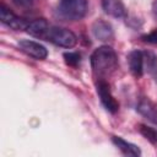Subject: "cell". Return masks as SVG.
I'll list each match as a JSON object with an SVG mask.
<instances>
[{
  "label": "cell",
  "mask_w": 157,
  "mask_h": 157,
  "mask_svg": "<svg viewBox=\"0 0 157 157\" xmlns=\"http://www.w3.org/2000/svg\"><path fill=\"white\" fill-rule=\"evenodd\" d=\"M142 40L146 43H152V44H157V28L153 29L152 32H150L148 34L142 36Z\"/></svg>",
  "instance_id": "17"
},
{
  "label": "cell",
  "mask_w": 157,
  "mask_h": 157,
  "mask_svg": "<svg viewBox=\"0 0 157 157\" xmlns=\"http://www.w3.org/2000/svg\"><path fill=\"white\" fill-rule=\"evenodd\" d=\"M92 33L98 40H102V42L112 40L114 37V32H113L110 23H108L107 21H103V20H97L93 22Z\"/></svg>",
  "instance_id": "7"
},
{
  "label": "cell",
  "mask_w": 157,
  "mask_h": 157,
  "mask_svg": "<svg viewBox=\"0 0 157 157\" xmlns=\"http://www.w3.org/2000/svg\"><path fill=\"white\" fill-rule=\"evenodd\" d=\"M144 64L146 65V69L151 75L157 76V56L153 53L151 52L144 53Z\"/></svg>",
  "instance_id": "13"
},
{
  "label": "cell",
  "mask_w": 157,
  "mask_h": 157,
  "mask_svg": "<svg viewBox=\"0 0 157 157\" xmlns=\"http://www.w3.org/2000/svg\"><path fill=\"white\" fill-rule=\"evenodd\" d=\"M139 131L140 134L147 139L152 144H157V130L153 129V128H150V126H146V125H140L139 126Z\"/></svg>",
  "instance_id": "14"
},
{
  "label": "cell",
  "mask_w": 157,
  "mask_h": 157,
  "mask_svg": "<svg viewBox=\"0 0 157 157\" xmlns=\"http://www.w3.org/2000/svg\"><path fill=\"white\" fill-rule=\"evenodd\" d=\"M91 66L93 74L99 78L112 75L118 67V56L114 49L108 45L97 48L91 55Z\"/></svg>",
  "instance_id": "1"
},
{
  "label": "cell",
  "mask_w": 157,
  "mask_h": 157,
  "mask_svg": "<svg viewBox=\"0 0 157 157\" xmlns=\"http://www.w3.org/2000/svg\"><path fill=\"white\" fill-rule=\"evenodd\" d=\"M112 141H113V144H114L124 155H126V156L137 157V156L141 155V150H140L136 145H134V144H131V142H128V141H125L124 139H121V137H119V136H113V137H112Z\"/></svg>",
  "instance_id": "10"
},
{
  "label": "cell",
  "mask_w": 157,
  "mask_h": 157,
  "mask_svg": "<svg viewBox=\"0 0 157 157\" xmlns=\"http://www.w3.org/2000/svg\"><path fill=\"white\" fill-rule=\"evenodd\" d=\"M18 48L27 54L28 56L37 59V60H44L48 56V50L44 45L34 42V40H29V39H22L18 42Z\"/></svg>",
  "instance_id": "6"
},
{
  "label": "cell",
  "mask_w": 157,
  "mask_h": 157,
  "mask_svg": "<svg viewBox=\"0 0 157 157\" xmlns=\"http://www.w3.org/2000/svg\"><path fill=\"white\" fill-rule=\"evenodd\" d=\"M137 110L145 118H147L152 123H156L157 124V108H156V105L150 99H147V98L142 99L137 104Z\"/></svg>",
  "instance_id": "12"
},
{
  "label": "cell",
  "mask_w": 157,
  "mask_h": 157,
  "mask_svg": "<svg viewBox=\"0 0 157 157\" xmlns=\"http://www.w3.org/2000/svg\"><path fill=\"white\" fill-rule=\"evenodd\" d=\"M0 20L4 25L9 26L10 28L15 29V31H22V29H27L29 22H27L26 20L16 16L4 2L0 6Z\"/></svg>",
  "instance_id": "5"
},
{
  "label": "cell",
  "mask_w": 157,
  "mask_h": 157,
  "mask_svg": "<svg viewBox=\"0 0 157 157\" xmlns=\"http://www.w3.org/2000/svg\"><path fill=\"white\" fill-rule=\"evenodd\" d=\"M12 1L17 7L21 9H32L38 2V0H12Z\"/></svg>",
  "instance_id": "16"
},
{
  "label": "cell",
  "mask_w": 157,
  "mask_h": 157,
  "mask_svg": "<svg viewBox=\"0 0 157 157\" xmlns=\"http://www.w3.org/2000/svg\"><path fill=\"white\" fill-rule=\"evenodd\" d=\"M48 28H49L48 22L44 18H38V20H34V21L29 22V25H28V27H27L26 31L31 36H33V37L44 39L45 38V34L48 32Z\"/></svg>",
  "instance_id": "11"
},
{
  "label": "cell",
  "mask_w": 157,
  "mask_h": 157,
  "mask_svg": "<svg viewBox=\"0 0 157 157\" xmlns=\"http://www.w3.org/2000/svg\"><path fill=\"white\" fill-rule=\"evenodd\" d=\"M102 7L107 15L115 18H123L126 16V9L121 0H102Z\"/></svg>",
  "instance_id": "9"
},
{
  "label": "cell",
  "mask_w": 157,
  "mask_h": 157,
  "mask_svg": "<svg viewBox=\"0 0 157 157\" xmlns=\"http://www.w3.org/2000/svg\"><path fill=\"white\" fill-rule=\"evenodd\" d=\"M96 87H97V93H98V96H99V99H101L102 104L104 105V108H105L108 112H110V113L118 112V109H119V103H118L117 99L113 97L108 82L104 81L103 78H99Z\"/></svg>",
  "instance_id": "4"
},
{
  "label": "cell",
  "mask_w": 157,
  "mask_h": 157,
  "mask_svg": "<svg viewBox=\"0 0 157 157\" xmlns=\"http://www.w3.org/2000/svg\"><path fill=\"white\" fill-rule=\"evenodd\" d=\"M128 64L131 74L135 77H141L144 74V53L140 50H132L128 55Z\"/></svg>",
  "instance_id": "8"
},
{
  "label": "cell",
  "mask_w": 157,
  "mask_h": 157,
  "mask_svg": "<svg viewBox=\"0 0 157 157\" xmlns=\"http://www.w3.org/2000/svg\"><path fill=\"white\" fill-rule=\"evenodd\" d=\"M64 60L66 65L76 67L81 61V55L76 52H67V53H64Z\"/></svg>",
  "instance_id": "15"
},
{
  "label": "cell",
  "mask_w": 157,
  "mask_h": 157,
  "mask_svg": "<svg viewBox=\"0 0 157 157\" xmlns=\"http://www.w3.org/2000/svg\"><path fill=\"white\" fill-rule=\"evenodd\" d=\"M44 39L64 48H72L77 43V37L75 33L63 27H49Z\"/></svg>",
  "instance_id": "3"
},
{
  "label": "cell",
  "mask_w": 157,
  "mask_h": 157,
  "mask_svg": "<svg viewBox=\"0 0 157 157\" xmlns=\"http://www.w3.org/2000/svg\"><path fill=\"white\" fill-rule=\"evenodd\" d=\"M58 11L66 20L78 21L87 12V0H60Z\"/></svg>",
  "instance_id": "2"
}]
</instances>
